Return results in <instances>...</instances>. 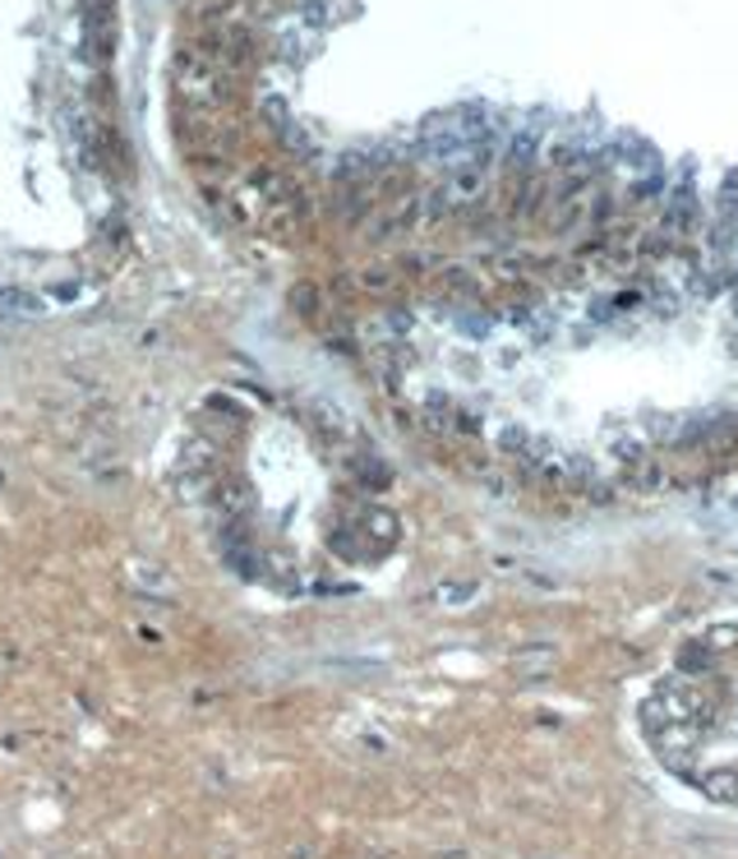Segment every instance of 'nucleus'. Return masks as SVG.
<instances>
[{"label":"nucleus","instance_id":"obj_3","mask_svg":"<svg viewBox=\"0 0 738 859\" xmlns=\"http://www.w3.org/2000/svg\"><path fill=\"white\" fill-rule=\"evenodd\" d=\"M697 223H701V199L692 195V180H679V186H674V195L665 199V208H660V227L674 231V236H684V231H692Z\"/></svg>","mask_w":738,"mask_h":859},{"label":"nucleus","instance_id":"obj_4","mask_svg":"<svg viewBox=\"0 0 738 859\" xmlns=\"http://www.w3.org/2000/svg\"><path fill=\"white\" fill-rule=\"evenodd\" d=\"M701 790H706V800L738 804V772H734V767H716V772L701 777Z\"/></svg>","mask_w":738,"mask_h":859},{"label":"nucleus","instance_id":"obj_9","mask_svg":"<svg viewBox=\"0 0 738 859\" xmlns=\"http://www.w3.org/2000/svg\"><path fill=\"white\" fill-rule=\"evenodd\" d=\"M729 315H734V319H738V287H734V292H729Z\"/></svg>","mask_w":738,"mask_h":859},{"label":"nucleus","instance_id":"obj_5","mask_svg":"<svg viewBox=\"0 0 738 859\" xmlns=\"http://www.w3.org/2000/svg\"><path fill=\"white\" fill-rule=\"evenodd\" d=\"M508 158H512V167H536V158H540V135L536 130H517L512 135V144H508Z\"/></svg>","mask_w":738,"mask_h":859},{"label":"nucleus","instance_id":"obj_2","mask_svg":"<svg viewBox=\"0 0 738 859\" xmlns=\"http://www.w3.org/2000/svg\"><path fill=\"white\" fill-rule=\"evenodd\" d=\"M116 51V0H83V56L107 70Z\"/></svg>","mask_w":738,"mask_h":859},{"label":"nucleus","instance_id":"obj_7","mask_svg":"<svg viewBox=\"0 0 738 859\" xmlns=\"http://www.w3.org/2000/svg\"><path fill=\"white\" fill-rule=\"evenodd\" d=\"M679 665H684L688 674H701V670H711V665H716V656L692 642V648H684V652H679Z\"/></svg>","mask_w":738,"mask_h":859},{"label":"nucleus","instance_id":"obj_8","mask_svg":"<svg viewBox=\"0 0 738 859\" xmlns=\"http://www.w3.org/2000/svg\"><path fill=\"white\" fill-rule=\"evenodd\" d=\"M609 448L619 453V463H624V467H632V463H646V448H641L637 440H628V435H619V440H614Z\"/></svg>","mask_w":738,"mask_h":859},{"label":"nucleus","instance_id":"obj_6","mask_svg":"<svg viewBox=\"0 0 738 859\" xmlns=\"http://www.w3.org/2000/svg\"><path fill=\"white\" fill-rule=\"evenodd\" d=\"M499 448H508V453H517V457H531V453H536V440H531V430L508 425L503 435H499Z\"/></svg>","mask_w":738,"mask_h":859},{"label":"nucleus","instance_id":"obj_1","mask_svg":"<svg viewBox=\"0 0 738 859\" xmlns=\"http://www.w3.org/2000/svg\"><path fill=\"white\" fill-rule=\"evenodd\" d=\"M171 88L184 107L195 111H208V107H227L231 93H236V79L227 66H218L212 56H203L199 47H184L176 60H171Z\"/></svg>","mask_w":738,"mask_h":859}]
</instances>
